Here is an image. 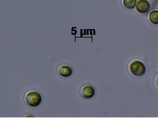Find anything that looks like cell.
Instances as JSON below:
<instances>
[{
    "instance_id": "2",
    "label": "cell",
    "mask_w": 158,
    "mask_h": 118,
    "mask_svg": "<svg viewBox=\"0 0 158 118\" xmlns=\"http://www.w3.org/2000/svg\"><path fill=\"white\" fill-rule=\"evenodd\" d=\"M129 70L130 73L136 76H142L144 75L146 68L143 62L139 60H133L130 62Z\"/></svg>"
},
{
    "instance_id": "1",
    "label": "cell",
    "mask_w": 158,
    "mask_h": 118,
    "mask_svg": "<svg viewBox=\"0 0 158 118\" xmlns=\"http://www.w3.org/2000/svg\"><path fill=\"white\" fill-rule=\"evenodd\" d=\"M42 98L40 93L36 90H30L24 96V101L31 108L39 106L42 102Z\"/></svg>"
},
{
    "instance_id": "5",
    "label": "cell",
    "mask_w": 158,
    "mask_h": 118,
    "mask_svg": "<svg viewBox=\"0 0 158 118\" xmlns=\"http://www.w3.org/2000/svg\"><path fill=\"white\" fill-rule=\"evenodd\" d=\"M58 73L63 77H68L73 73L72 69L67 65H62L58 67Z\"/></svg>"
},
{
    "instance_id": "6",
    "label": "cell",
    "mask_w": 158,
    "mask_h": 118,
    "mask_svg": "<svg viewBox=\"0 0 158 118\" xmlns=\"http://www.w3.org/2000/svg\"><path fill=\"white\" fill-rule=\"evenodd\" d=\"M148 19L149 22L155 25L158 24V10H151L148 14Z\"/></svg>"
},
{
    "instance_id": "7",
    "label": "cell",
    "mask_w": 158,
    "mask_h": 118,
    "mask_svg": "<svg viewBox=\"0 0 158 118\" xmlns=\"http://www.w3.org/2000/svg\"><path fill=\"white\" fill-rule=\"evenodd\" d=\"M137 0H122L123 6L128 10H131L135 7Z\"/></svg>"
},
{
    "instance_id": "3",
    "label": "cell",
    "mask_w": 158,
    "mask_h": 118,
    "mask_svg": "<svg viewBox=\"0 0 158 118\" xmlns=\"http://www.w3.org/2000/svg\"><path fill=\"white\" fill-rule=\"evenodd\" d=\"M151 8V4L148 0H137L135 6V9L139 13L144 14L149 11Z\"/></svg>"
},
{
    "instance_id": "4",
    "label": "cell",
    "mask_w": 158,
    "mask_h": 118,
    "mask_svg": "<svg viewBox=\"0 0 158 118\" xmlns=\"http://www.w3.org/2000/svg\"><path fill=\"white\" fill-rule=\"evenodd\" d=\"M80 94L83 98L91 99L95 95V90L92 86L85 85L81 88Z\"/></svg>"
}]
</instances>
